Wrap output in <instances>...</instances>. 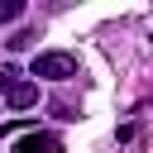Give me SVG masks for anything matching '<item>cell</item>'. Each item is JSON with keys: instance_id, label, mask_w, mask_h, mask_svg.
<instances>
[{"instance_id": "3957f363", "label": "cell", "mask_w": 153, "mask_h": 153, "mask_svg": "<svg viewBox=\"0 0 153 153\" xmlns=\"http://www.w3.org/2000/svg\"><path fill=\"white\" fill-rule=\"evenodd\" d=\"M5 100H10L14 110H29V105H38V86H33V81H19V86H14Z\"/></svg>"}, {"instance_id": "5b68a950", "label": "cell", "mask_w": 153, "mask_h": 153, "mask_svg": "<svg viewBox=\"0 0 153 153\" xmlns=\"http://www.w3.org/2000/svg\"><path fill=\"white\" fill-rule=\"evenodd\" d=\"M19 14H24V5H19V0H0V24H14Z\"/></svg>"}, {"instance_id": "7a4b0ae2", "label": "cell", "mask_w": 153, "mask_h": 153, "mask_svg": "<svg viewBox=\"0 0 153 153\" xmlns=\"http://www.w3.org/2000/svg\"><path fill=\"white\" fill-rule=\"evenodd\" d=\"M14 153H62V139L57 134H24Z\"/></svg>"}, {"instance_id": "277c9868", "label": "cell", "mask_w": 153, "mask_h": 153, "mask_svg": "<svg viewBox=\"0 0 153 153\" xmlns=\"http://www.w3.org/2000/svg\"><path fill=\"white\" fill-rule=\"evenodd\" d=\"M19 76H24V72H19L14 62H0V96H10V91L19 86Z\"/></svg>"}, {"instance_id": "8992f818", "label": "cell", "mask_w": 153, "mask_h": 153, "mask_svg": "<svg viewBox=\"0 0 153 153\" xmlns=\"http://www.w3.org/2000/svg\"><path fill=\"white\" fill-rule=\"evenodd\" d=\"M5 43L19 53V48H29V43H33V29H19V33H14V38H5Z\"/></svg>"}, {"instance_id": "6da1fadb", "label": "cell", "mask_w": 153, "mask_h": 153, "mask_svg": "<svg viewBox=\"0 0 153 153\" xmlns=\"http://www.w3.org/2000/svg\"><path fill=\"white\" fill-rule=\"evenodd\" d=\"M33 76H43V81H72L76 76V57L72 53H38L33 57Z\"/></svg>"}]
</instances>
